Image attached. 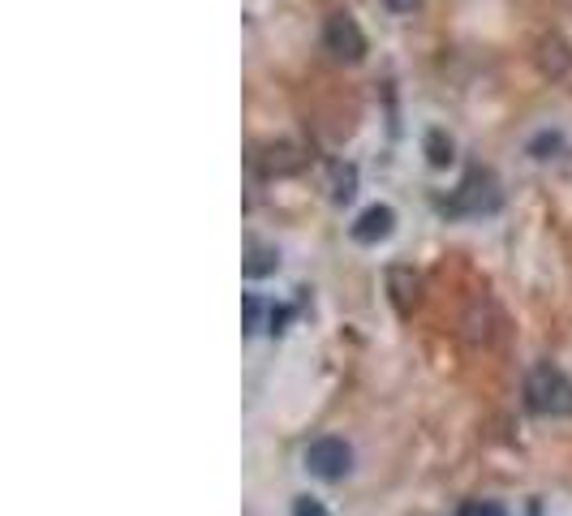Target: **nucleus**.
Returning a JSON list of instances; mask_svg holds the SVG:
<instances>
[{
	"instance_id": "obj_1",
	"label": "nucleus",
	"mask_w": 572,
	"mask_h": 516,
	"mask_svg": "<svg viewBox=\"0 0 572 516\" xmlns=\"http://www.w3.org/2000/svg\"><path fill=\"white\" fill-rule=\"evenodd\" d=\"M525 405L538 413V418H568L572 413V379L560 366L538 362L529 366L525 375Z\"/></svg>"
},
{
	"instance_id": "obj_2",
	"label": "nucleus",
	"mask_w": 572,
	"mask_h": 516,
	"mask_svg": "<svg viewBox=\"0 0 572 516\" xmlns=\"http://www.w3.org/2000/svg\"><path fill=\"white\" fill-rule=\"evenodd\" d=\"M306 469L314 473V478H323V482H340L353 469V448L345 439H336V435L314 439L306 448Z\"/></svg>"
},
{
	"instance_id": "obj_3",
	"label": "nucleus",
	"mask_w": 572,
	"mask_h": 516,
	"mask_svg": "<svg viewBox=\"0 0 572 516\" xmlns=\"http://www.w3.org/2000/svg\"><path fill=\"white\" fill-rule=\"evenodd\" d=\"M323 48L336 56V61H345V65H357L366 56V35H362V26H357L349 13H332L323 26Z\"/></svg>"
},
{
	"instance_id": "obj_4",
	"label": "nucleus",
	"mask_w": 572,
	"mask_h": 516,
	"mask_svg": "<svg viewBox=\"0 0 572 516\" xmlns=\"http://www.w3.org/2000/svg\"><path fill=\"white\" fill-rule=\"evenodd\" d=\"M499 207V181L495 172L486 168H469L461 190L452 198V211H465V215H482V211H495Z\"/></svg>"
},
{
	"instance_id": "obj_5",
	"label": "nucleus",
	"mask_w": 572,
	"mask_h": 516,
	"mask_svg": "<svg viewBox=\"0 0 572 516\" xmlns=\"http://www.w3.org/2000/svg\"><path fill=\"white\" fill-rule=\"evenodd\" d=\"M392 228H396V211L392 207H366L362 215H357V224H353V241L375 246V241L392 237Z\"/></svg>"
},
{
	"instance_id": "obj_6",
	"label": "nucleus",
	"mask_w": 572,
	"mask_h": 516,
	"mask_svg": "<svg viewBox=\"0 0 572 516\" xmlns=\"http://www.w3.org/2000/svg\"><path fill=\"white\" fill-rule=\"evenodd\" d=\"M388 289H392V301L400 314H409L413 306H418V293H422V280L413 276L409 267H392L388 271Z\"/></svg>"
},
{
	"instance_id": "obj_7",
	"label": "nucleus",
	"mask_w": 572,
	"mask_h": 516,
	"mask_svg": "<svg viewBox=\"0 0 572 516\" xmlns=\"http://www.w3.org/2000/svg\"><path fill=\"white\" fill-rule=\"evenodd\" d=\"M263 164L271 172H297L306 164V155H302V147H293V142H276V147L263 151Z\"/></svg>"
},
{
	"instance_id": "obj_8",
	"label": "nucleus",
	"mask_w": 572,
	"mask_h": 516,
	"mask_svg": "<svg viewBox=\"0 0 572 516\" xmlns=\"http://www.w3.org/2000/svg\"><path fill=\"white\" fill-rule=\"evenodd\" d=\"M426 160H431V168H448L452 164V138L448 134H426Z\"/></svg>"
},
{
	"instance_id": "obj_9",
	"label": "nucleus",
	"mask_w": 572,
	"mask_h": 516,
	"mask_svg": "<svg viewBox=\"0 0 572 516\" xmlns=\"http://www.w3.org/2000/svg\"><path fill=\"white\" fill-rule=\"evenodd\" d=\"M276 267H280V254H276V250H259V246H254L250 258H246V276H250V280H254V276H271Z\"/></svg>"
},
{
	"instance_id": "obj_10",
	"label": "nucleus",
	"mask_w": 572,
	"mask_h": 516,
	"mask_svg": "<svg viewBox=\"0 0 572 516\" xmlns=\"http://www.w3.org/2000/svg\"><path fill=\"white\" fill-rule=\"evenodd\" d=\"M353 194H357V168H353V164H340V168H336V190H332V198H336V203H349Z\"/></svg>"
},
{
	"instance_id": "obj_11",
	"label": "nucleus",
	"mask_w": 572,
	"mask_h": 516,
	"mask_svg": "<svg viewBox=\"0 0 572 516\" xmlns=\"http://www.w3.org/2000/svg\"><path fill=\"white\" fill-rule=\"evenodd\" d=\"M456 516H508L499 504H491V499H469V504L456 512Z\"/></svg>"
},
{
	"instance_id": "obj_12",
	"label": "nucleus",
	"mask_w": 572,
	"mask_h": 516,
	"mask_svg": "<svg viewBox=\"0 0 572 516\" xmlns=\"http://www.w3.org/2000/svg\"><path fill=\"white\" fill-rule=\"evenodd\" d=\"M293 516H327V508L319 504V499L302 495V499H297V504H293Z\"/></svg>"
},
{
	"instance_id": "obj_13",
	"label": "nucleus",
	"mask_w": 572,
	"mask_h": 516,
	"mask_svg": "<svg viewBox=\"0 0 572 516\" xmlns=\"http://www.w3.org/2000/svg\"><path fill=\"white\" fill-rule=\"evenodd\" d=\"M383 5H388V9H396V13H413V9L422 5V0H383Z\"/></svg>"
}]
</instances>
